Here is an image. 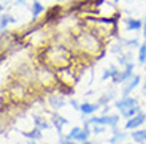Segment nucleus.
I'll return each mask as SVG.
<instances>
[{
	"label": "nucleus",
	"mask_w": 146,
	"mask_h": 144,
	"mask_svg": "<svg viewBox=\"0 0 146 144\" xmlns=\"http://www.w3.org/2000/svg\"><path fill=\"white\" fill-rule=\"evenodd\" d=\"M91 128H92V135H102L106 130V127L105 125H91Z\"/></svg>",
	"instance_id": "obj_24"
},
{
	"label": "nucleus",
	"mask_w": 146,
	"mask_h": 144,
	"mask_svg": "<svg viewBox=\"0 0 146 144\" xmlns=\"http://www.w3.org/2000/svg\"><path fill=\"white\" fill-rule=\"evenodd\" d=\"M140 83H141V76H140V75H133L130 79L124 83L122 92H121V97H127V95H130L132 92L140 86Z\"/></svg>",
	"instance_id": "obj_5"
},
{
	"label": "nucleus",
	"mask_w": 146,
	"mask_h": 144,
	"mask_svg": "<svg viewBox=\"0 0 146 144\" xmlns=\"http://www.w3.org/2000/svg\"><path fill=\"white\" fill-rule=\"evenodd\" d=\"M51 119H52V125H54L56 128H57V131H59V136H64V135H62V128L65 125H68V120H67L65 117H62V116H59L57 112H52Z\"/></svg>",
	"instance_id": "obj_9"
},
{
	"label": "nucleus",
	"mask_w": 146,
	"mask_h": 144,
	"mask_svg": "<svg viewBox=\"0 0 146 144\" xmlns=\"http://www.w3.org/2000/svg\"><path fill=\"white\" fill-rule=\"evenodd\" d=\"M27 0H16V5H24Z\"/></svg>",
	"instance_id": "obj_27"
},
{
	"label": "nucleus",
	"mask_w": 146,
	"mask_h": 144,
	"mask_svg": "<svg viewBox=\"0 0 146 144\" xmlns=\"http://www.w3.org/2000/svg\"><path fill=\"white\" fill-rule=\"evenodd\" d=\"M99 108H102L99 103H89V101H84V103L80 104V111L83 112L84 116H92V114H95Z\"/></svg>",
	"instance_id": "obj_10"
},
{
	"label": "nucleus",
	"mask_w": 146,
	"mask_h": 144,
	"mask_svg": "<svg viewBox=\"0 0 146 144\" xmlns=\"http://www.w3.org/2000/svg\"><path fill=\"white\" fill-rule=\"evenodd\" d=\"M60 13H62V7L60 5H56V7H52L51 10L46 11V18H44V22H51L54 21V19H57L59 16H60Z\"/></svg>",
	"instance_id": "obj_12"
},
{
	"label": "nucleus",
	"mask_w": 146,
	"mask_h": 144,
	"mask_svg": "<svg viewBox=\"0 0 146 144\" xmlns=\"http://www.w3.org/2000/svg\"><path fill=\"white\" fill-rule=\"evenodd\" d=\"M119 144H132V143H119Z\"/></svg>",
	"instance_id": "obj_30"
},
{
	"label": "nucleus",
	"mask_w": 146,
	"mask_h": 144,
	"mask_svg": "<svg viewBox=\"0 0 146 144\" xmlns=\"http://www.w3.org/2000/svg\"><path fill=\"white\" fill-rule=\"evenodd\" d=\"M86 122L89 125H105L108 128H116L121 122V117L117 114H102V116H91Z\"/></svg>",
	"instance_id": "obj_3"
},
{
	"label": "nucleus",
	"mask_w": 146,
	"mask_h": 144,
	"mask_svg": "<svg viewBox=\"0 0 146 144\" xmlns=\"http://www.w3.org/2000/svg\"><path fill=\"white\" fill-rule=\"evenodd\" d=\"M145 71H146V63H145Z\"/></svg>",
	"instance_id": "obj_33"
},
{
	"label": "nucleus",
	"mask_w": 146,
	"mask_h": 144,
	"mask_svg": "<svg viewBox=\"0 0 146 144\" xmlns=\"http://www.w3.org/2000/svg\"><path fill=\"white\" fill-rule=\"evenodd\" d=\"M114 98H116V92H114V90H110V92L103 94L102 97L99 98V101H97V103H99L100 106H106V104H110V101H113Z\"/></svg>",
	"instance_id": "obj_17"
},
{
	"label": "nucleus",
	"mask_w": 146,
	"mask_h": 144,
	"mask_svg": "<svg viewBox=\"0 0 146 144\" xmlns=\"http://www.w3.org/2000/svg\"><path fill=\"white\" fill-rule=\"evenodd\" d=\"M33 124H35L36 128H40V130H46V128H49V127H51V124L46 122V120L41 119V117H38V116H35V117H33Z\"/></svg>",
	"instance_id": "obj_19"
},
{
	"label": "nucleus",
	"mask_w": 146,
	"mask_h": 144,
	"mask_svg": "<svg viewBox=\"0 0 146 144\" xmlns=\"http://www.w3.org/2000/svg\"><path fill=\"white\" fill-rule=\"evenodd\" d=\"M80 131H81V127H73V128L70 130V133L67 135V138L76 141V136H78V133H80Z\"/></svg>",
	"instance_id": "obj_23"
},
{
	"label": "nucleus",
	"mask_w": 146,
	"mask_h": 144,
	"mask_svg": "<svg viewBox=\"0 0 146 144\" xmlns=\"http://www.w3.org/2000/svg\"><path fill=\"white\" fill-rule=\"evenodd\" d=\"M125 138H127V133H125V131H119L117 127H116V128H113V136L110 138V144H119V143H122Z\"/></svg>",
	"instance_id": "obj_13"
},
{
	"label": "nucleus",
	"mask_w": 146,
	"mask_h": 144,
	"mask_svg": "<svg viewBox=\"0 0 146 144\" xmlns=\"http://www.w3.org/2000/svg\"><path fill=\"white\" fill-rule=\"evenodd\" d=\"M48 103H49V106H51L54 111H59L60 108H64L67 104V100L62 94H51L48 97Z\"/></svg>",
	"instance_id": "obj_7"
},
{
	"label": "nucleus",
	"mask_w": 146,
	"mask_h": 144,
	"mask_svg": "<svg viewBox=\"0 0 146 144\" xmlns=\"http://www.w3.org/2000/svg\"><path fill=\"white\" fill-rule=\"evenodd\" d=\"M83 144H95V143H92V141H89V139H88V141H84Z\"/></svg>",
	"instance_id": "obj_29"
},
{
	"label": "nucleus",
	"mask_w": 146,
	"mask_h": 144,
	"mask_svg": "<svg viewBox=\"0 0 146 144\" xmlns=\"http://www.w3.org/2000/svg\"><path fill=\"white\" fill-rule=\"evenodd\" d=\"M141 90H143V95L146 97V81L143 83V87H141Z\"/></svg>",
	"instance_id": "obj_26"
},
{
	"label": "nucleus",
	"mask_w": 146,
	"mask_h": 144,
	"mask_svg": "<svg viewBox=\"0 0 146 144\" xmlns=\"http://www.w3.org/2000/svg\"><path fill=\"white\" fill-rule=\"evenodd\" d=\"M143 144H146V143H143Z\"/></svg>",
	"instance_id": "obj_35"
},
{
	"label": "nucleus",
	"mask_w": 146,
	"mask_h": 144,
	"mask_svg": "<svg viewBox=\"0 0 146 144\" xmlns=\"http://www.w3.org/2000/svg\"><path fill=\"white\" fill-rule=\"evenodd\" d=\"M114 108H116L117 111L121 112V116L125 117V119H129V117L138 114V112L141 111V108H140V104H138V100L130 97V95L121 97L119 100H114Z\"/></svg>",
	"instance_id": "obj_2"
},
{
	"label": "nucleus",
	"mask_w": 146,
	"mask_h": 144,
	"mask_svg": "<svg viewBox=\"0 0 146 144\" xmlns=\"http://www.w3.org/2000/svg\"><path fill=\"white\" fill-rule=\"evenodd\" d=\"M133 68H135V63H133V62H129L127 65H124V68L119 70L117 75L111 79L113 84H124L125 81H129L132 76H133Z\"/></svg>",
	"instance_id": "obj_4"
},
{
	"label": "nucleus",
	"mask_w": 146,
	"mask_h": 144,
	"mask_svg": "<svg viewBox=\"0 0 146 144\" xmlns=\"http://www.w3.org/2000/svg\"><path fill=\"white\" fill-rule=\"evenodd\" d=\"M43 130H40V128H36V127H33L30 131H22V135L26 138H29V139H33V141H38V139H41L43 138V133H41Z\"/></svg>",
	"instance_id": "obj_16"
},
{
	"label": "nucleus",
	"mask_w": 146,
	"mask_h": 144,
	"mask_svg": "<svg viewBox=\"0 0 146 144\" xmlns=\"http://www.w3.org/2000/svg\"><path fill=\"white\" fill-rule=\"evenodd\" d=\"M117 62L121 63V67H124V65H127L130 60V52H127V54H119L117 55Z\"/></svg>",
	"instance_id": "obj_22"
},
{
	"label": "nucleus",
	"mask_w": 146,
	"mask_h": 144,
	"mask_svg": "<svg viewBox=\"0 0 146 144\" xmlns=\"http://www.w3.org/2000/svg\"><path fill=\"white\" fill-rule=\"evenodd\" d=\"M44 7L41 2H38V0H32V3H30V13H32V22H35L36 19H38V16L41 15V13H44Z\"/></svg>",
	"instance_id": "obj_11"
},
{
	"label": "nucleus",
	"mask_w": 146,
	"mask_h": 144,
	"mask_svg": "<svg viewBox=\"0 0 146 144\" xmlns=\"http://www.w3.org/2000/svg\"><path fill=\"white\" fill-rule=\"evenodd\" d=\"M121 41L125 43L124 46L129 48V49H138V46H140V40H138V38H133V40H122V38H121Z\"/></svg>",
	"instance_id": "obj_21"
},
{
	"label": "nucleus",
	"mask_w": 146,
	"mask_h": 144,
	"mask_svg": "<svg viewBox=\"0 0 146 144\" xmlns=\"http://www.w3.org/2000/svg\"><path fill=\"white\" fill-rule=\"evenodd\" d=\"M130 138L133 139V143H138V144L146 143V128L145 130H140V128L133 130V133L130 135Z\"/></svg>",
	"instance_id": "obj_14"
},
{
	"label": "nucleus",
	"mask_w": 146,
	"mask_h": 144,
	"mask_svg": "<svg viewBox=\"0 0 146 144\" xmlns=\"http://www.w3.org/2000/svg\"><path fill=\"white\" fill-rule=\"evenodd\" d=\"M138 62L141 65L146 63V43H141L138 46Z\"/></svg>",
	"instance_id": "obj_20"
},
{
	"label": "nucleus",
	"mask_w": 146,
	"mask_h": 144,
	"mask_svg": "<svg viewBox=\"0 0 146 144\" xmlns=\"http://www.w3.org/2000/svg\"><path fill=\"white\" fill-rule=\"evenodd\" d=\"M113 2H121V0H113Z\"/></svg>",
	"instance_id": "obj_32"
},
{
	"label": "nucleus",
	"mask_w": 146,
	"mask_h": 144,
	"mask_svg": "<svg viewBox=\"0 0 146 144\" xmlns=\"http://www.w3.org/2000/svg\"><path fill=\"white\" fill-rule=\"evenodd\" d=\"M124 24H125V30H127V32H140V30L143 29V21H140V19L125 18Z\"/></svg>",
	"instance_id": "obj_8"
},
{
	"label": "nucleus",
	"mask_w": 146,
	"mask_h": 144,
	"mask_svg": "<svg viewBox=\"0 0 146 144\" xmlns=\"http://www.w3.org/2000/svg\"><path fill=\"white\" fill-rule=\"evenodd\" d=\"M46 144H49V143H46Z\"/></svg>",
	"instance_id": "obj_34"
},
{
	"label": "nucleus",
	"mask_w": 146,
	"mask_h": 144,
	"mask_svg": "<svg viewBox=\"0 0 146 144\" xmlns=\"http://www.w3.org/2000/svg\"><path fill=\"white\" fill-rule=\"evenodd\" d=\"M117 71H119V68L117 67H114V65H110L108 68L103 71V75H102V81H106V79H113L114 76L117 75Z\"/></svg>",
	"instance_id": "obj_18"
},
{
	"label": "nucleus",
	"mask_w": 146,
	"mask_h": 144,
	"mask_svg": "<svg viewBox=\"0 0 146 144\" xmlns=\"http://www.w3.org/2000/svg\"><path fill=\"white\" fill-rule=\"evenodd\" d=\"M143 38H145V43H146V16L143 18Z\"/></svg>",
	"instance_id": "obj_25"
},
{
	"label": "nucleus",
	"mask_w": 146,
	"mask_h": 144,
	"mask_svg": "<svg viewBox=\"0 0 146 144\" xmlns=\"http://www.w3.org/2000/svg\"><path fill=\"white\" fill-rule=\"evenodd\" d=\"M3 15V5H0V16Z\"/></svg>",
	"instance_id": "obj_28"
},
{
	"label": "nucleus",
	"mask_w": 146,
	"mask_h": 144,
	"mask_svg": "<svg viewBox=\"0 0 146 144\" xmlns=\"http://www.w3.org/2000/svg\"><path fill=\"white\" fill-rule=\"evenodd\" d=\"M57 2H65V0H57Z\"/></svg>",
	"instance_id": "obj_31"
},
{
	"label": "nucleus",
	"mask_w": 146,
	"mask_h": 144,
	"mask_svg": "<svg viewBox=\"0 0 146 144\" xmlns=\"http://www.w3.org/2000/svg\"><path fill=\"white\" fill-rule=\"evenodd\" d=\"M15 22H16V19L13 18L11 15H2L0 16V32H5L8 25L15 24Z\"/></svg>",
	"instance_id": "obj_15"
},
{
	"label": "nucleus",
	"mask_w": 146,
	"mask_h": 144,
	"mask_svg": "<svg viewBox=\"0 0 146 144\" xmlns=\"http://www.w3.org/2000/svg\"><path fill=\"white\" fill-rule=\"evenodd\" d=\"M145 122H146V112L140 111L138 114L132 116V117L127 119V122H125V128L127 130H137V128H140Z\"/></svg>",
	"instance_id": "obj_6"
},
{
	"label": "nucleus",
	"mask_w": 146,
	"mask_h": 144,
	"mask_svg": "<svg viewBox=\"0 0 146 144\" xmlns=\"http://www.w3.org/2000/svg\"><path fill=\"white\" fill-rule=\"evenodd\" d=\"M75 44L81 49L83 54L88 55H95L97 60L103 57V54H99L103 49L100 36L94 32V30H81L76 36H75Z\"/></svg>",
	"instance_id": "obj_1"
}]
</instances>
